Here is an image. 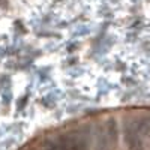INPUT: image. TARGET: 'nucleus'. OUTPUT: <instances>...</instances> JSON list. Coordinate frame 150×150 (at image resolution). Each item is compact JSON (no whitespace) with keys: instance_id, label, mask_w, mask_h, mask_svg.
Listing matches in <instances>:
<instances>
[{"instance_id":"f257e3e1","label":"nucleus","mask_w":150,"mask_h":150,"mask_svg":"<svg viewBox=\"0 0 150 150\" xmlns=\"http://www.w3.org/2000/svg\"><path fill=\"white\" fill-rule=\"evenodd\" d=\"M125 141L129 146L131 150H140V141H138V135H137V128L134 126L132 122L126 123L125 128Z\"/></svg>"},{"instance_id":"f03ea898","label":"nucleus","mask_w":150,"mask_h":150,"mask_svg":"<svg viewBox=\"0 0 150 150\" xmlns=\"http://www.w3.org/2000/svg\"><path fill=\"white\" fill-rule=\"evenodd\" d=\"M111 140L108 137V132H105L104 129L98 128L96 131V146H95V150H111V146H110Z\"/></svg>"},{"instance_id":"7ed1b4c3","label":"nucleus","mask_w":150,"mask_h":150,"mask_svg":"<svg viewBox=\"0 0 150 150\" xmlns=\"http://www.w3.org/2000/svg\"><path fill=\"white\" fill-rule=\"evenodd\" d=\"M107 132H108V137L112 144L117 143V123L114 119H110L107 122Z\"/></svg>"}]
</instances>
